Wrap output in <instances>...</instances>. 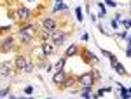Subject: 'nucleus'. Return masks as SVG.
<instances>
[{"label":"nucleus","instance_id":"3","mask_svg":"<svg viewBox=\"0 0 131 99\" xmlns=\"http://www.w3.org/2000/svg\"><path fill=\"white\" fill-rule=\"evenodd\" d=\"M31 31H33V26H25V28H21L19 30V37L23 42H28L31 38Z\"/></svg>","mask_w":131,"mask_h":99},{"label":"nucleus","instance_id":"4","mask_svg":"<svg viewBox=\"0 0 131 99\" xmlns=\"http://www.w3.org/2000/svg\"><path fill=\"white\" fill-rule=\"evenodd\" d=\"M65 80H67V75H65V71H63V69L56 71V73H54V77H52V82H54V83H63Z\"/></svg>","mask_w":131,"mask_h":99},{"label":"nucleus","instance_id":"13","mask_svg":"<svg viewBox=\"0 0 131 99\" xmlns=\"http://www.w3.org/2000/svg\"><path fill=\"white\" fill-rule=\"evenodd\" d=\"M67 9V5L63 4V2H58V5H54V12H58V10H63Z\"/></svg>","mask_w":131,"mask_h":99},{"label":"nucleus","instance_id":"21","mask_svg":"<svg viewBox=\"0 0 131 99\" xmlns=\"http://www.w3.org/2000/svg\"><path fill=\"white\" fill-rule=\"evenodd\" d=\"M105 2H107V5H112V7H115V5H117L114 0H105Z\"/></svg>","mask_w":131,"mask_h":99},{"label":"nucleus","instance_id":"14","mask_svg":"<svg viewBox=\"0 0 131 99\" xmlns=\"http://www.w3.org/2000/svg\"><path fill=\"white\" fill-rule=\"evenodd\" d=\"M82 97H91V87H84V90H82Z\"/></svg>","mask_w":131,"mask_h":99},{"label":"nucleus","instance_id":"2","mask_svg":"<svg viewBox=\"0 0 131 99\" xmlns=\"http://www.w3.org/2000/svg\"><path fill=\"white\" fill-rule=\"evenodd\" d=\"M51 38H52V44H54V45H60V44L65 42V33L54 30V31H51Z\"/></svg>","mask_w":131,"mask_h":99},{"label":"nucleus","instance_id":"20","mask_svg":"<svg viewBox=\"0 0 131 99\" xmlns=\"http://www.w3.org/2000/svg\"><path fill=\"white\" fill-rule=\"evenodd\" d=\"M25 92H26V94H31V92H33V87H31V85H28V87L25 89Z\"/></svg>","mask_w":131,"mask_h":99},{"label":"nucleus","instance_id":"9","mask_svg":"<svg viewBox=\"0 0 131 99\" xmlns=\"http://www.w3.org/2000/svg\"><path fill=\"white\" fill-rule=\"evenodd\" d=\"M12 42H14V38H12V37H10V38H7L4 44H2V50H4V52H9V50L12 49Z\"/></svg>","mask_w":131,"mask_h":99},{"label":"nucleus","instance_id":"10","mask_svg":"<svg viewBox=\"0 0 131 99\" xmlns=\"http://www.w3.org/2000/svg\"><path fill=\"white\" fill-rule=\"evenodd\" d=\"M52 44H44V54L46 56H49V54H52Z\"/></svg>","mask_w":131,"mask_h":99},{"label":"nucleus","instance_id":"8","mask_svg":"<svg viewBox=\"0 0 131 99\" xmlns=\"http://www.w3.org/2000/svg\"><path fill=\"white\" fill-rule=\"evenodd\" d=\"M28 16H30V10L26 9V7H19L18 9V18L19 19H28Z\"/></svg>","mask_w":131,"mask_h":99},{"label":"nucleus","instance_id":"1","mask_svg":"<svg viewBox=\"0 0 131 99\" xmlns=\"http://www.w3.org/2000/svg\"><path fill=\"white\" fill-rule=\"evenodd\" d=\"M79 82L82 83V87H91L94 82V73H84L79 77Z\"/></svg>","mask_w":131,"mask_h":99},{"label":"nucleus","instance_id":"15","mask_svg":"<svg viewBox=\"0 0 131 99\" xmlns=\"http://www.w3.org/2000/svg\"><path fill=\"white\" fill-rule=\"evenodd\" d=\"M121 96H122V97H126V99L129 97V90L126 89V87H122V85H121Z\"/></svg>","mask_w":131,"mask_h":99},{"label":"nucleus","instance_id":"17","mask_svg":"<svg viewBox=\"0 0 131 99\" xmlns=\"http://www.w3.org/2000/svg\"><path fill=\"white\" fill-rule=\"evenodd\" d=\"M63 66H65V59H60V61H58V64H56V68H54V69H56V71H60V69H63Z\"/></svg>","mask_w":131,"mask_h":99},{"label":"nucleus","instance_id":"19","mask_svg":"<svg viewBox=\"0 0 131 99\" xmlns=\"http://www.w3.org/2000/svg\"><path fill=\"white\" fill-rule=\"evenodd\" d=\"M75 14H77V19L82 21V10H81V9H77V10H75Z\"/></svg>","mask_w":131,"mask_h":99},{"label":"nucleus","instance_id":"23","mask_svg":"<svg viewBox=\"0 0 131 99\" xmlns=\"http://www.w3.org/2000/svg\"><path fill=\"white\" fill-rule=\"evenodd\" d=\"M4 94H7V89H5V90H0V97H2Z\"/></svg>","mask_w":131,"mask_h":99},{"label":"nucleus","instance_id":"12","mask_svg":"<svg viewBox=\"0 0 131 99\" xmlns=\"http://www.w3.org/2000/svg\"><path fill=\"white\" fill-rule=\"evenodd\" d=\"M0 73L2 75H9V64H2L0 66Z\"/></svg>","mask_w":131,"mask_h":99},{"label":"nucleus","instance_id":"16","mask_svg":"<svg viewBox=\"0 0 131 99\" xmlns=\"http://www.w3.org/2000/svg\"><path fill=\"white\" fill-rule=\"evenodd\" d=\"M86 56H88V59H89V63H94V61H98V58H96L94 54H91V52H86Z\"/></svg>","mask_w":131,"mask_h":99},{"label":"nucleus","instance_id":"18","mask_svg":"<svg viewBox=\"0 0 131 99\" xmlns=\"http://www.w3.org/2000/svg\"><path fill=\"white\" fill-rule=\"evenodd\" d=\"M31 69H33V64H30V63H28V64H26V66L23 68V71H26V73H30Z\"/></svg>","mask_w":131,"mask_h":99},{"label":"nucleus","instance_id":"7","mask_svg":"<svg viewBox=\"0 0 131 99\" xmlns=\"http://www.w3.org/2000/svg\"><path fill=\"white\" fill-rule=\"evenodd\" d=\"M110 63H112V66L117 69L121 75H128V73H126V68H124L122 64H119V63H117V59H110Z\"/></svg>","mask_w":131,"mask_h":99},{"label":"nucleus","instance_id":"24","mask_svg":"<svg viewBox=\"0 0 131 99\" xmlns=\"http://www.w3.org/2000/svg\"><path fill=\"white\" fill-rule=\"evenodd\" d=\"M0 77H2V73H0Z\"/></svg>","mask_w":131,"mask_h":99},{"label":"nucleus","instance_id":"11","mask_svg":"<svg viewBox=\"0 0 131 99\" xmlns=\"http://www.w3.org/2000/svg\"><path fill=\"white\" fill-rule=\"evenodd\" d=\"M77 52V45H70L68 49H67V56H73Z\"/></svg>","mask_w":131,"mask_h":99},{"label":"nucleus","instance_id":"5","mask_svg":"<svg viewBox=\"0 0 131 99\" xmlns=\"http://www.w3.org/2000/svg\"><path fill=\"white\" fill-rule=\"evenodd\" d=\"M44 28L49 31V33H51V31H54V30H56V21L49 19V18H47V19H44Z\"/></svg>","mask_w":131,"mask_h":99},{"label":"nucleus","instance_id":"6","mask_svg":"<svg viewBox=\"0 0 131 99\" xmlns=\"http://www.w3.org/2000/svg\"><path fill=\"white\" fill-rule=\"evenodd\" d=\"M26 64H28V59H26V58H23V56H18V58H16V68L18 69H23Z\"/></svg>","mask_w":131,"mask_h":99},{"label":"nucleus","instance_id":"22","mask_svg":"<svg viewBox=\"0 0 131 99\" xmlns=\"http://www.w3.org/2000/svg\"><path fill=\"white\" fill-rule=\"evenodd\" d=\"M122 24H124L126 28H129V21H128V19H122Z\"/></svg>","mask_w":131,"mask_h":99}]
</instances>
